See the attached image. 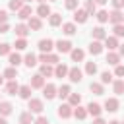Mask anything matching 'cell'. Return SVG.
<instances>
[{
    "mask_svg": "<svg viewBox=\"0 0 124 124\" xmlns=\"http://www.w3.org/2000/svg\"><path fill=\"white\" fill-rule=\"evenodd\" d=\"M29 112L31 114H41L43 112V108H45V105H43V101L41 99H29Z\"/></svg>",
    "mask_w": 124,
    "mask_h": 124,
    "instance_id": "6da1fadb",
    "label": "cell"
},
{
    "mask_svg": "<svg viewBox=\"0 0 124 124\" xmlns=\"http://www.w3.org/2000/svg\"><path fill=\"white\" fill-rule=\"evenodd\" d=\"M56 91H58V89H56L54 83H46V85L43 87V97H45L46 101H50V99L56 97Z\"/></svg>",
    "mask_w": 124,
    "mask_h": 124,
    "instance_id": "7a4b0ae2",
    "label": "cell"
},
{
    "mask_svg": "<svg viewBox=\"0 0 124 124\" xmlns=\"http://www.w3.org/2000/svg\"><path fill=\"white\" fill-rule=\"evenodd\" d=\"M81 76H83V72H81L78 66H74V68L68 70V78H70V81H74V83H79V81H81Z\"/></svg>",
    "mask_w": 124,
    "mask_h": 124,
    "instance_id": "3957f363",
    "label": "cell"
},
{
    "mask_svg": "<svg viewBox=\"0 0 124 124\" xmlns=\"http://www.w3.org/2000/svg\"><path fill=\"white\" fill-rule=\"evenodd\" d=\"M29 85H31V89H43L45 87V78L41 74H35V76H31Z\"/></svg>",
    "mask_w": 124,
    "mask_h": 124,
    "instance_id": "277c9868",
    "label": "cell"
},
{
    "mask_svg": "<svg viewBox=\"0 0 124 124\" xmlns=\"http://www.w3.org/2000/svg\"><path fill=\"white\" fill-rule=\"evenodd\" d=\"M108 21H110L112 25H118V23L124 21V14H122L120 10H112V12L108 14Z\"/></svg>",
    "mask_w": 124,
    "mask_h": 124,
    "instance_id": "5b68a950",
    "label": "cell"
},
{
    "mask_svg": "<svg viewBox=\"0 0 124 124\" xmlns=\"http://www.w3.org/2000/svg\"><path fill=\"white\" fill-rule=\"evenodd\" d=\"M27 27H29V31H39V29L43 27V21H41V17H37V16H31V17L27 19Z\"/></svg>",
    "mask_w": 124,
    "mask_h": 124,
    "instance_id": "8992f818",
    "label": "cell"
},
{
    "mask_svg": "<svg viewBox=\"0 0 124 124\" xmlns=\"http://www.w3.org/2000/svg\"><path fill=\"white\" fill-rule=\"evenodd\" d=\"M52 48H54V41H52V39H41V41H39V50H41V52H46V54H48Z\"/></svg>",
    "mask_w": 124,
    "mask_h": 124,
    "instance_id": "52a82bcc",
    "label": "cell"
},
{
    "mask_svg": "<svg viewBox=\"0 0 124 124\" xmlns=\"http://www.w3.org/2000/svg\"><path fill=\"white\" fill-rule=\"evenodd\" d=\"M118 107H120V103H118L116 97H108V99L105 101V110H108V112H116Z\"/></svg>",
    "mask_w": 124,
    "mask_h": 124,
    "instance_id": "ba28073f",
    "label": "cell"
},
{
    "mask_svg": "<svg viewBox=\"0 0 124 124\" xmlns=\"http://www.w3.org/2000/svg\"><path fill=\"white\" fill-rule=\"evenodd\" d=\"M56 112H58V116H60V118H70V116H72V112H74V108H72L68 103H62V105L58 107V110H56Z\"/></svg>",
    "mask_w": 124,
    "mask_h": 124,
    "instance_id": "9c48e42d",
    "label": "cell"
},
{
    "mask_svg": "<svg viewBox=\"0 0 124 124\" xmlns=\"http://www.w3.org/2000/svg\"><path fill=\"white\" fill-rule=\"evenodd\" d=\"M54 48H56L58 52H62V54H64V52H70V50H72V43H70V41H62V39H60V41H56V43H54Z\"/></svg>",
    "mask_w": 124,
    "mask_h": 124,
    "instance_id": "30bf717a",
    "label": "cell"
},
{
    "mask_svg": "<svg viewBox=\"0 0 124 124\" xmlns=\"http://www.w3.org/2000/svg\"><path fill=\"white\" fill-rule=\"evenodd\" d=\"M87 12L85 10H81V8H78V10H74V21L76 23H85L87 21Z\"/></svg>",
    "mask_w": 124,
    "mask_h": 124,
    "instance_id": "8fae6325",
    "label": "cell"
},
{
    "mask_svg": "<svg viewBox=\"0 0 124 124\" xmlns=\"http://www.w3.org/2000/svg\"><path fill=\"white\" fill-rule=\"evenodd\" d=\"M14 31H16V35H17V39H25V37L29 35V27H27L25 23H17V25L14 27Z\"/></svg>",
    "mask_w": 124,
    "mask_h": 124,
    "instance_id": "7c38bea8",
    "label": "cell"
},
{
    "mask_svg": "<svg viewBox=\"0 0 124 124\" xmlns=\"http://www.w3.org/2000/svg\"><path fill=\"white\" fill-rule=\"evenodd\" d=\"M91 35H93V39L95 41H105L107 39V33H105V29L99 25V27H93L91 29Z\"/></svg>",
    "mask_w": 124,
    "mask_h": 124,
    "instance_id": "4fadbf2b",
    "label": "cell"
},
{
    "mask_svg": "<svg viewBox=\"0 0 124 124\" xmlns=\"http://www.w3.org/2000/svg\"><path fill=\"white\" fill-rule=\"evenodd\" d=\"M101 110H103V108H101L99 103H89V105H87V114H91V116H95V118L101 116Z\"/></svg>",
    "mask_w": 124,
    "mask_h": 124,
    "instance_id": "5bb4252c",
    "label": "cell"
},
{
    "mask_svg": "<svg viewBox=\"0 0 124 124\" xmlns=\"http://www.w3.org/2000/svg\"><path fill=\"white\" fill-rule=\"evenodd\" d=\"M52 12H50V6L48 4H39L37 8V17H48Z\"/></svg>",
    "mask_w": 124,
    "mask_h": 124,
    "instance_id": "9a60e30c",
    "label": "cell"
},
{
    "mask_svg": "<svg viewBox=\"0 0 124 124\" xmlns=\"http://www.w3.org/2000/svg\"><path fill=\"white\" fill-rule=\"evenodd\" d=\"M107 64H110V66L120 64V54L114 52V50H108V54H107Z\"/></svg>",
    "mask_w": 124,
    "mask_h": 124,
    "instance_id": "2e32d148",
    "label": "cell"
},
{
    "mask_svg": "<svg viewBox=\"0 0 124 124\" xmlns=\"http://www.w3.org/2000/svg\"><path fill=\"white\" fill-rule=\"evenodd\" d=\"M12 110H14L12 103H8V101H0V116H8V114H12Z\"/></svg>",
    "mask_w": 124,
    "mask_h": 124,
    "instance_id": "e0dca14e",
    "label": "cell"
},
{
    "mask_svg": "<svg viewBox=\"0 0 124 124\" xmlns=\"http://www.w3.org/2000/svg\"><path fill=\"white\" fill-rule=\"evenodd\" d=\"M89 52H91L93 56L101 54V52H103V43H101V41H93V43L89 45Z\"/></svg>",
    "mask_w": 124,
    "mask_h": 124,
    "instance_id": "ac0fdd59",
    "label": "cell"
},
{
    "mask_svg": "<svg viewBox=\"0 0 124 124\" xmlns=\"http://www.w3.org/2000/svg\"><path fill=\"white\" fill-rule=\"evenodd\" d=\"M70 56H72L74 62H81V60L85 58V52H83L81 48H72V50H70Z\"/></svg>",
    "mask_w": 124,
    "mask_h": 124,
    "instance_id": "d6986e66",
    "label": "cell"
},
{
    "mask_svg": "<svg viewBox=\"0 0 124 124\" xmlns=\"http://www.w3.org/2000/svg\"><path fill=\"white\" fill-rule=\"evenodd\" d=\"M68 70H70V68H68L66 64H56L54 76H56V78H66V76H68Z\"/></svg>",
    "mask_w": 124,
    "mask_h": 124,
    "instance_id": "ffe728a7",
    "label": "cell"
},
{
    "mask_svg": "<svg viewBox=\"0 0 124 124\" xmlns=\"http://www.w3.org/2000/svg\"><path fill=\"white\" fill-rule=\"evenodd\" d=\"M17 91H19V83H17L16 79H12V81L6 83V93H8V95H16Z\"/></svg>",
    "mask_w": 124,
    "mask_h": 124,
    "instance_id": "44dd1931",
    "label": "cell"
},
{
    "mask_svg": "<svg viewBox=\"0 0 124 124\" xmlns=\"http://www.w3.org/2000/svg\"><path fill=\"white\" fill-rule=\"evenodd\" d=\"M89 91H91L93 95H103V93H105V87H103V83L91 81V83H89Z\"/></svg>",
    "mask_w": 124,
    "mask_h": 124,
    "instance_id": "7402d4cb",
    "label": "cell"
},
{
    "mask_svg": "<svg viewBox=\"0 0 124 124\" xmlns=\"http://www.w3.org/2000/svg\"><path fill=\"white\" fill-rule=\"evenodd\" d=\"M31 14H33V8H31V6H23V8L17 12V17H19V19H29Z\"/></svg>",
    "mask_w": 124,
    "mask_h": 124,
    "instance_id": "603a6c76",
    "label": "cell"
},
{
    "mask_svg": "<svg viewBox=\"0 0 124 124\" xmlns=\"http://www.w3.org/2000/svg\"><path fill=\"white\" fill-rule=\"evenodd\" d=\"M103 46H107L108 50H114V48H118V39L116 37H108L107 35V39H105V45Z\"/></svg>",
    "mask_w": 124,
    "mask_h": 124,
    "instance_id": "cb8c5ba5",
    "label": "cell"
},
{
    "mask_svg": "<svg viewBox=\"0 0 124 124\" xmlns=\"http://www.w3.org/2000/svg\"><path fill=\"white\" fill-rule=\"evenodd\" d=\"M8 60H10V64H12L14 68H17V66L23 62V58H21L17 52H10V54H8Z\"/></svg>",
    "mask_w": 124,
    "mask_h": 124,
    "instance_id": "d4e9b609",
    "label": "cell"
},
{
    "mask_svg": "<svg viewBox=\"0 0 124 124\" xmlns=\"http://www.w3.org/2000/svg\"><path fill=\"white\" fill-rule=\"evenodd\" d=\"M8 81H12V79H16L17 78V68H14V66H10V68H6L4 70V74H2Z\"/></svg>",
    "mask_w": 124,
    "mask_h": 124,
    "instance_id": "484cf974",
    "label": "cell"
},
{
    "mask_svg": "<svg viewBox=\"0 0 124 124\" xmlns=\"http://www.w3.org/2000/svg\"><path fill=\"white\" fill-rule=\"evenodd\" d=\"M79 103H81V95H79V93H70V95H68V105H70L72 108L78 107Z\"/></svg>",
    "mask_w": 124,
    "mask_h": 124,
    "instance_id": "4316f807",
    "label": "cell"
},
{
    "mask_svg": "<svg viewBox=\"0 0 124 124\" xmlns=\"http://www.w3.org/2000/svg\"><path fill=\"white\" fill-rule=\"evenodd\" d=\"M43 78H50V76H54V68L50 66V64H43L41 66V72H39Z\"/></svg>",
    "mask_w": 124,
    "mask_h": 124,
    "instance_id": "83f0119b",
    "label": "cell"
},
{
    "mask_svg": "<svg viewBox=\"0 0 124 124\" xmlns=\"http://www.w3.org/2000/svg\"><path fill=\"white\" fill-rule=\"evenodd\" d=\"M17 93H19L21 99H27L29 101L31 99V85H19V91Z\"/></svg>",
    "mask_w": 124,
    "mask_h": 124,
    "instance_id": "f1b7e54d",
    "label": "cell"
},
{
    "mask_svg": "<svg viewBox=\"0 0 124 124\" xmlns=\"http://www.w3.org/2000/svg\"><path fill=\"white\" fill-rule=\"evenodd\" d=\"M72 114H74L78 120H83V118L87 116V108H83V107L78 105V107H74V112H72Z\"/></svg>",
    "mask_w": 124,
    "mask_h": 124,
    "instance_id": "f546056e",
    "label": "cell"
},
{
    "mask_svg": "<svg viewBox=\"0 0 124 124\" xmlns=\"http://www.w3.org/2000/svg\"><path fill=\"white\" fill-rule=\"evenodd\" d=\"M23 64H25L27 68H33V66L37 64V56H35L33 52H29V54H25V58H23Z\"/></svg>",
    "mask_w": 124,
    "mask_h": 124,
    "instance_id": "4dcf8cb0",
    "label": "cell"
},
{
    "mask_svg": "<svg viewBox=\"0 0 124 124\" xmlns=\"http://www.w3.org/2000/svg\"><path fill=\"white\" fill-rule=\"evenodd\" d=\"M89 16H95L97 14V4L93 2V0H85V8H83Z\"/></svg>",
    "mask_w": 124,
    "mask_h": 124,
    "instance_id": "1f68e13d",
    "label": "cell"
},
{
    "mask_svg": "<svg viewBox=\"0 0 124 124\" xmlns=\"http://www.w3.org/2000/svg\"><path fill=\"white\" fill-rule=\"evenodd\" d=\"M112 91H114L116 95H122V93H124V79H116V81H112Z\"/></svg>",
    "mask_w": 124,
    "mask_h": 124,
    "instance_id": "d6a6232c",
    "label": "cell"
},
{
    "mask_svg": "<svg viewBox=\"0 0 124 124\" xmlns=\"http://www.w3.org/2000/svg\"><path fill=\"white\" fill-rule=\"evenodd\" d=\"M48 23H50L52 27H58V25L62 23V16H60V14H50V16H48Z\"/></svg>",
    "mask_w": 124,
    "mask_h": 124,
    "instance_id": "836d02e7",
    "label": "cell"
},
{
    "mask_svg": "<svg viewBox=\"0 0 124 124\" xmlns=\"http://www.w3.org/2000/svg\"><path fill=\"white\" fill-rule=\"evenodd\" d=\"M62 31L66 35H76L78 29H76V23H62Z\"/></svg>",
    "mask_w": 124,
    "mask_h": 124,
    "instance_id": "e575fe53",
    "label": "cell"
},
{
    "mask_svg": "<svg viewBox=\"0 0 124 124\" xmlns=\"http://www.w3.org/2000/svg\"><path fill=\"white\" fill-rule=\"evenodd\" d=\"M70 93H72V91H70V85H60V87H58V91H56V95H58L60 99H66Z\"/></svg>",
    "mask_w": 124,
    "mask_h": 124,
    "instance_id": "d590c367",
    "label": "cell"
},
{
    "mask_svg": "<svg viewBox=\"0 0 124 124\" xmlns=\"http://www.w3.org/2000/svg\"><path fill=\"white\" fill-rule=\"evenodd\" d=\"M31 122H35V120H33V114H31L29 110L19 116V124H31Z\"/></svg>",
    "mask_w": 124,
    "mask_h": 124,
    "instance_id": "8d00e7d4",
    "label": "cell"
},
{
    "mask_svg": "<svg viewBox=\"0 0 124 124\" xmlns=\"http://www.w3.org/2000/svg\"><path fill=\"white\" fill-rule=\"evenodd\" d=\"M95 17L99 19V23H107V21H108V12H105V10H99V12L95 14Z\"/></svg>",
    "mask_w": 124,
    "mask_h": 124,
    "instance_id": "74e56055",
    "label": "cell"
},
{
    "mask_svg": "<svg viewBox=\"0 0 124 124\" xmlns=\"http://www.w3.org/2000/svg\"><path fill=\"white\" fill-rule=\"evenodd\" d=\"M10 10H14V12H19L21 8H23V0H10Z\"/></svg>",
    "mask_w": 124,
    "mask_h": 124,
    "instance_id": "f35d334b",
    "label": "cell"
},
{
    "mask_svg": "<svg viewBox=\"0 0 124 124\" xmlns=\"http://www.w3.org/2000/svg\"><path fill=\"white\" fill-rule=\"evenodd\" d=\"M85 74L95 76V74H97V64H95V62H87V64H85Z\"/></svg>",
    "mask_w": 124,
    "mask_h": 124,
    "instance_id": "ab89813d",
    "label": "cell"
},
{
    "mask_svg": "<svg viewBox=\"0 0 124 124\" xmlns=\"http://www.w3.org/2000/svg\"><path fill=\"white\" fill-rule=\"evenodd\" d=\"M112 31H114V37H124V23H118V25H112Z\"/></svg>",
    "mask_w": 124,
    "mask_h": 124,
    "instance_id": "60d3db41",
    "label": "cell"
},
{
    "mask_svg": "<svg viewBox=\"0 0 124 124\" xmlns=\"http://www.w3.org/2000/svg\"><path fill=\"white\" fill-rule=\"evenodd\" d=\"M46 64H60V58H58V54H52V52H48L46 54Z\"/></svg>",
    "mask_w": 124,
    "mask_h": 124,
    "instance_id": "b9f144b4",
    "label": "cell"
},
{
    "mask_svg": "<svg viewBox=\"0 0 124 124\" xmlns=\"http://www.w3.org/2000/svg\"><path fill=\"white\" fill-rule=\"evenodd\" d=\"M101 83L105 85V83H112V74L110 72H103L101 74Z\"/></svg>",
    "mask_w": 124,
    "mask_h": 124,
    "instance_id": "7bdbcfd3",
    "label": "cell"
},
{
    "mask_svg": "<svg viewBox=\"0 0 124 124\" xmlns=\"http://www.w3.org/2000/svg\"><path fill=\"white\" fill-rule=\"evenodd\" d=\"M14 46H16V50H25V48H27V41H25V39H17Z\"/></svg>",
    "mask_w": 124,
    "mask_h": 124,
    "instance_id": "ee69618b",
    "label": "cell"
},
{
    "mask_svg": "<svg viewBox=\"0 0 124 124\" xmlns=\"http://www.w3.org/2000/svg\"><path fill=\"white\" fill-rule=\"evenodd\" d=\"M12 52V46L8 45V43H2L0 45V56H6V54H10Z\"/></svg>",
    "mask_w": 124,
    "mask_h": 124,
    "instance_id": "f6af8a7d",
    "label": "cell"
},
{
    "mask_svg": "<svg viewBox=\"0 0 124 124\" xmlns=\"http://www.w3.org/2000/svg\"><path fill=\"white\" fill-rule=\"evenodd\" d=\"M64 4H66V8H68V10H72V12H74V10H78V0H66Z\"/></svg>",
    "mask_w": 124,
    "mask_h": 124,
    "instance_id": "bcb514c9",
    "label": "cell"
},
{
    "mask_svg": "<svg viewBox=\"0 0 124 124\" xmlns=\"http://www.w3.org/2000/svg\"><path fill=\"white\" fill-rule=\"evenodd\" d=\"M114 74H116L118 78H124V66H122V64H116V68H114Z\"/></svg>",
    "mask_w": 124,
    "mask_h": 124,
    "instance_id": "7dc6e473",
    "label": "cell"
},
{
    "mask_svg": "<svg viewBox=\"0 0 124 124\" xmlns=\"http://www.w3.org/2000/svg\"><path fill=\"white\" fill-rule=\"evenodd\" d=\"M112 6H114V10H122L124 8V0H112Z\"/></svg>",
    "mask_w": 124,
    "mask_h": 124,
    "instance_id": "c3c4849f",
    "label": "cell"
},
{
    "mask_svg": "<svg viewBox=\"0 0 124 124\" xmlns=\"http://www.w3.org/2000/svg\"><path fill=\"white\" fill-rule=\"evenodd\" d=\"M6 21H8V12L6 10H0V25L6 23Z\"/></svg>",
    "mask_w": 124,
    "mask_h": 124,
    "instance_id": "681fc988",
    "label": "cell"
},
{
    "mask_svg": "<svg viewBox=\"0 0 124 124\" xmlns=\"http://www.w3.org/2000/svg\"><path fill=\"white\" fill-rule=\"evenodd\" d=\"M35 124H48V118H46V116H39V118L35 120Z\"/></svg>",
    "mask_w": 124,
    "mask_h": 124,
    "instance_id": "f907efd6",
    "label": "cell"
},
{
    "mask_svg": "<svg viewBox=\"0 0 124 124\" xmlns=\"http://www.w3.org/2000/svg\"><path fill=\"white\" fill-rule=\"evenodd\" d=\"M37 60H39V62H43V64H46V52H41Z\"/></svg>",
    "mask_w": 124,
    "mask_h": 124,
    "instance_id": "816d5d0a",
    "label": "cell"
},
{
    "mask_svg": "<svg viewBox=\"0 0 124 124\" xmlns=\"http://www.w3.org/2000/svg\"><path fill=\"white\" fill-rule=\"evenodd\" d=\"M8 31H10V25L8 23H2L0 25V33H8Z\"/></svg>",
    "mask_w": 124,
    "mask_h": 124,
    "instance_id": "f5cc1de1",
    "label": "cell"
},
{
    "mask_svg": "<svg viewBox=\"0 0 124 124\" xmlns=\"http://www.w3.org/2000/svg\"><path fill=\"white\" fill-rule=\"evenodd\" d=\"M93 124H107V122H105V120H103V118H101V116H97V118H95V120H93Z\"/></svg>",
    "mask_w": 124,
    "mask_h": 124,
    "instance_id": "db71d44e",
    "label": "cell"
},
{
    "mask_svg": "<svg viewBox=\"0 0 124 124\" xmlns=\"http://www.w3.org/2000/svg\"><path fill=\"white\" fill-rule=\"evenodd\" d=\"M118 54L124 56V45H118Z\"/></svg>",
    "mask_w": 124,
    "mask_h": 124,
    "instance_id": "11a10c76",
    "label": "cell"
},
{
    "mask_svg": "<svg viewBox=\"0 0 124 124\" xmlns=\"http://www.w3.org/2000/svg\"><path fill=\"white\" fill-rule=\"evenodd\" d=\"M93 2H95V4H101V6H103V4H107L108 0H93Z\"/></svg>",
    "mask_w": 124,
    "mask_h": 124,
    "instance_id": "9f6ffc18",
    "label": "cell"
},
{
    "mask_svg": "<svg viewBox=\"0 0 124 124\" xmlns=\"http://www.w3.org/2000/svg\"><path fill=\"white\" fill-rule=\"evenodd\" d=\"M0 124H8V122H6V118H4V116H0Z\"/></svg>",
    "mask_w": 124,
    "mask_h": 124,
    "instance_id": "6f0895ef",
    "label": "cell"
},
{
    "mask_svg": "<svg viewBox=\"0 0 124 124\" xmlns=\"http://www.w3.org/2000/svg\"><path fill=\"white\" fill-rule=\"evenodd\" d=\"M107 124H120L118 120H110V122H107Z\"/></svg>",
    "mask_w": 124,
    "mask_h": 124,
    "instance_id": "680465c9",
    "label": "cell"
},
{
    "mask_svg": "<svg viewBox=\"0 0 124 124\" xmlns=\"http://www.w3.org/2000/svg\"><path fill=\"white\" fill-rule=\"evenodd\" d=\"M2 81H4V76H0V85H2Z\"/></svg>",
    "mask_w": 124,
    "mask_h": 124,
    "instance_id": "91938a15",
    "label": "cell"
},
{
    "mask_svg": "<svg viewBox=\"0 0 124 124\" xmlns=\"http://www.w3.org/2000/svg\"><path fill=\"white\" fill-rule=\"evenodd\" d=\"M39 2H41V4H45V0H39Z\"/></svg>",
    "mask_w": 124,
    "mask_h": 124,
    "instance_id": "94428289",
    "label": "cell"
},
{
    "mask_svg": "<svg viewBox=\"0 0 124 124\" xmlns=\"http://www.w3.org/2000/svg\"><path fill=\"white\" fill-rule=\"evenodd\" d=\"M120 124H124V120H122V122H120Z\"/></svg>",
    "mask_w": 124,
    "mask_h": 124,
    "instance_id": "6125c7cd",
    "label": "cell"
},
{
    "mask_svg": "<svg viewBox=\"0 0 124 124\" xmlns=\"http://www.w3.org/2000/svg\"><path fill=\"white\" fill-rule=\"evenodd\" d=\"M50 2H56V0H50Z\"/></svg>",
    "mask_w": 124,
    "mask_h": 124,
    "instance_id": "be15d7a7",
    "label": "cell"
},
{
    "mask_svg": "<svg viewBox=\"0 0 124 124\" xmlns=\"http://www.w3.org/2000/svg\"><path fill=\"white\" fill-rule=\"evenodd\" d=\"M27 2H29V0H27Z\"/></svg>",
    "mask_w": 124,
    "mask_h": 124,
    "instance_id": "e7e4bbea",
    "label": "cell"
},
{
    "mask_svg": "<svg viewBox=\"0 0 124 124\" xmlns=\"http://www.w3.org/2000/svg\"><path fill=\"white\" fill-rule=\"evenodd\" d=\"M122 23H124V21H122Z\"/></svg>",
    "mask_w": 124,
    "mask_h": 124,
    "instance_id": "03108f58",
    "label": "cell"
}]
</instances>
